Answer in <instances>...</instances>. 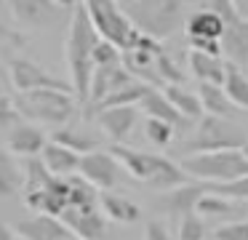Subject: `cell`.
<instances>
[{
  "label": "cell",
  "mask_w": 248,
  "mask_h": 240,
  "mask_svg": "<svg viewBox=\"0 0 248 240\" xmlns=\"http://www.w3.org/2000/svg\"><path fill=\"white\" fill-rule=\"evenodd\" d=\"M75 101L78 99L72 91H35V94H19L14 104H16L19 117L64 126L75 112Z\"/></svg>",
  "instance_id": "obj_7"
},
{
  "label": "cell",
  "mask_w": 248,
  "mask_h": 240,
  "mask_svg": "<svg viewBox=\"0 0 248 240\" xmlns=\"http://www.w3.org/2000/svg\"><path fill=\"white\" fill-rule=\"evenodd\" d=\"M112 64H123V51L115 48L112 43L99 40V46L93 48V69L96 67H112Z\"/></svg>",
  "instance_id": "obj_32"
},
{
  "label": "cell",
  "mask_w": 248,
  "mask_h": 240,
  "mask_svg": "<svg viewBox=\"0 0 248 240\" xmlns=\"http://www.w3.org/2000/svg\"><path fill=\"white\" fill-rule=\"evenodd\" d=\"M120 8L141 35L157 43L182 27V3L176 0H131Z\"/></svg>",
  "instance_id": "obj_3"
},
{
  "label": "cell",
  "mask_w": 248,
  "mask_h": 240,
  "mask_svg": "<svg viewBox=\"0 0 248 240\" xmlns=\"http://www.w3.org/2000/svg\"><path fill=\"white\" fill-rule=\"evenodd\" d=\"M163 94H166V99L171 101L173 110L182 117H189V120H200V117H203V101H200L198 94L184 91L182 85H166Z\"/></svg>",
  "instance_id": "obj_25"
},
{
  "label": "cell",
  "mask_w": 248,
  "mask_h": 240,
  "mask_svg": "<svg viewBox=\"0 0 248 240\" xmlns=\"http://www.w3.org/2000/svg\"><path fill=\"white\" fill-rule=\"evenodd\" d=\"M224 94L240 112L248 110V75L237 64L227 62V78H224Z\"/></svg>",
  "instance_id": "obj_26"
},
{
  "label": "cell",
  "mask_w": 248,
  "mask_h": 240,
  "mask_svg": "<svg viewBox=\"0 0 248 240\" xmlns=\"http://www.w3.org/2000/svg\"><path fill=\"white\" fill-rule=\"evenodd\" d=\"M208 192H211V187L205 184V181H184L182 187H176V190L168 192V195L163 197V203H166V208L171 213L187 216V213H195L200 197L208 195Z\"/></svg>",
  "instance_id": "obj_17"
},
{
  "label": "cell",
  "mask_w": 248,
  "mask_h": 240,
  "mask_svg": "<svg viewBox=\"0 0 248 240\" xmlns=\"http://www.w3.org/2000/svg\"><path fill=\"white\" fill-rule=\"evenodd\" d=\"M139 110L144 112L150 120H163V123H168V126H173V128L182 123V115L173 110V104L166 99V94H163V91H157V88L147 91L144 99L139 101Z\"/></svg>",
  "instance_id": "obj_22"
},
{
  "label": "cell",
  "mask_w": 248,
  "mask_h": 240,
  "mask_svg": "<svg viewBox=\"0 0 248 240\" xmlns=\"http://www.w3.org/2000/svg\"><path fill=\"white\" fill-rule=\"evenodd\" d=\"M0 240H16V235L8 224H0Z\"/></svg>",
  "instance_id": "obj_39"
},
{
  "label": "cell",
  "mask_w": 248,
  "mask_h": 240,
  "mask_svg": "<svg viewBox=\"0 0 248 240\" xmlns=\"http://www.w3.org/2000/svg\"><path fill=\"white\" fill-rule=\"evenodd\" d=\"M200 8H208L224 19V37H221V53L230 64L248 59V21L240 19L232 0H205Z\"/></svg>",
  "instance_id": "obj_8"
},
{
  "label": "cell",
  "mask_w": 248,
  "mask_h": 240,
  "mask_svg": "<svg viewBox=\"0 0 248 240\" xmlns=\"http://www.w3.org/2000/svg\"><path fill=\"white\" fill-rule=\"evenodd\" d=\"M0 75H3V69H0Z\"/></svg>",
  "instance_id": "obj_41"
},
{
  "label": "cell",
  "mask_w": 248,
  "mask_h": 240,
  "mask_svg": "<svg viewBox=\"0 0 248 240\" xmlns=\"http://www.w3.org/2000/svg\"><path fill=\"white\" fill-rule=\"evenodd\" d=\"M99 208H102L104 216L118 222V224H134V222H139V216H141L136 203H131L128 197H123V195H115V192H102V195H99Z\"/></svg>",
  "instance_id": "obj_21"
},
{
  "label": "cell",
  "mask_w": 248,
  "mask_h": 240,
  "mask_svg": "<svg viewBox=\"0 0 248 240\" xmlns=\"http://www.w3.org/2000/svg\"><path fill=\"white\" fill-rule=\"evenodd\" d=\"M214 240H248V219L224 222L214 229Z\"/></svg>",
  "instance_id": "obj_33"
},
{
  "label": "cell",
  "mask_w": 248,
  "mask_h": 240,
  "mask_svg": "<svg viewBox=\"0 0 248 240\" xmlns=\"http://www.w3.org/2000/svg\"><path fill=\"white\" fill-rule=\"evenodd\" d=\"M198 96H200V101H203V110H208V115H214V117H221V120H235V117L240 115V110L227 99L224 88H219V85L200 83Z\"/></svg>",
  "instance_id": "obj_23"
},
{
  "label": "cell",
  "mask_w": 248,
  "mask_h": 240,
  "mask_svg": "<svg viewBox=\"0 0 248 240\" xmlns=\"http://www.w3.org/2000/svg\"><path fill=\"white\" fill-rule=\"evenodd\" d=\"M24 190V168L6 147H0V197H11Z\"/></svg>",
  "instance_id": "obj_24"
},
{
  "label": "cell",
  "mask_w": 248,
  "mask_h": 240,
  "mask_svg": "<svg viewBox=\"0 0 248 240\" xmlns=\"http://www.w3.org/2000/svg\"><path fill=\"white\" fill-rule=\"evenodd\" d=\"M96 120L102 126V131L112 139L115 144H120L131 131H134L136 120H139V107H112V110L96 112Z\"/></svg>",
  "instance_id": "obj_16"
},
{
  "label": "cell",
  "mask_w": 248,
  "mask_h": 240,
  "mask_svg": "<svg viewBox=\"0 0 248 240\" xmlns=\"http://www.w3.org/2000/svg\"><path fill=\"white\" fill-rule=\"evenodd\" d=\"M208 187L214 195H221L227 200H248V176L232 181V184H208Z\"/></svg>",
  "instance_id": "obj_35"
},
{
  "label": "cell",
  "mask_w": 248,
  "mask_h": 240,
  "mask_svg": "<svg viewBox=\"0 0 248 240\" xmlns=\"http://www.w3.org/2000/svg\"><path fill=\"white\" fill-rule=\"evenodd\" d=\"M248 144V136L235 120H221L214 115H203L198 120L195 133L182 147L184 158L187 155H208V152H224V149H240Z\"/></svg>",
  "instance_id": "obj_5"
},
{
  "label": "cell",
  "mask_w": 248,
  "mask_h": 240,
  "mask_svg": "<svg viewBox=\"0 0 248 240\" xmlns=\"http://www.w3.org/2000/svg\"><path fill=\"white\" fill-rule=\"evenodd\" d=\"M40 160H43V165L48 168V174L56 176V179H70V176H75L78 168H80V155L67 149V147H62V144H56V142L46 144Z\"/></svg>",
  "instance_id": "obj_18"
},
{
  "label": "cell",
  "mask_w": 248,
  "mask_h": 240,
  "mask_svg": "<svg viewBox=\"0 0 248 240\" xmlns=\"http://www.w3.org/2000/svg\"><path fill=\"white\" fill-rule=\"evenodd\" d=\"M46 144H48V139H46L43 128L32 126V123H16V126L8 131V152L22 155V158H27V160L43 155Z\"/></svg>",
  "instance_id": "obj_15"
},
{
  "label": "cell",
  "mask_w": 248,
  "mask_h": 240,
  "mask_svg": "<svg viewBox=\"0 0 248 240\" xmlns=\"http://www.w3.org/2000/svg\"><path fill=\"white\" fill-rule=\"evenodd\" d=\"M144 133H147V139H150L152 144H157V147H168L171 139H173V126H168V123H163V120H150V117H147Z\"/></svg>",
  "instance_id": "obj_34"
},
{
  "label": "cell",
  "mask_w": 248,
  "mask_h": 240,
  "mask_svg": "<svg viewBox=\"0 0 248 240\" xmlns=\"http://www.w3.org/2000/svg\"><path fill=\"white\" fill-rule=\"evenodd\" d=\"M59 222L72 232L75 240H99L107 232V216L99 206H70Z\"/></svg>",
  "instance_id": "obj_11"
},
{
  "label": "cell",
  "mask_w": 248,
  "mask_h": 240,
  "mask_svg": "<svg viewBox=\"0 0 248 240\" xmlns=\"http://www.w3.org/2000/svg\"><path fill=\"white\" fill-rule=\"evenodd\" d=\"M102 37L96 35L91 19H88L86 3L72 5L70 16V30H67V64H70V85L75 99L88 101V91H91V78H93V48L99 46Z\"/></svg>",
  "instance_id": "obj_1"
},
{
  "label": "cell",
  "mask_w": 248,
  "mask_h": 240,
  "mask_svg": "<svg viewBox=\"0 0 248 240\" xmlns=\"http://www.w3.org/2000/svg\"><path fill=\"white\" fill-rule=\"evenodd\" d=\"M195 213L198 216H216V219H230V216H237V208L232 206V200H227V197L221 195H214V192H208V195L200 197L198 208H195Z\"/></svg>",
  "instance_id": "obj_29"
},
{
  "label": "cell",
  "mask_w": 248,
  "mask_h": 240,
  "mask_svg": "<svg viewBox=\"0 0 248 240\" xmlns=\"http://www.w3.org/2000/svg\"><path fill=\"white\" fill-rule=\"evenodd\" d=\"M86 11L102 40L112 43L123 53L139 46L141 32L131 24V19L120 8V3H115V0H86Z\"/></svg>",
  "instance_id": "obj_6"
},
{
  "label": "cell",
  "mask_w": 248,
  "mask_h": 240,
  "mask_svg": "<svg viewBox=\"0 0 248 240\" xmlns=\"http://www.w3.org/2000/svg\"><path fill=\"white\" fill-rule=\"evenodd\" d=\"M163 53L166 51H163L160 43L141 35L139 46L123 53V67L131 72L134 80H139V83L155 88V85H163V80H160V59H163Z\"/></svg>",
  "instance_id": "obj_9"
},
{
  "label": "cell",
  "mask_w": 248,
  "mask_h": 240,
  "mask_svg": "<svg viewBox=\"0 0 248 240\" xmlns=\"http://www.w3.org/2000/svg\"><path fill=\"white\" fill-rule=\"evenodd\" d=\"M14 235H16V240H75L59 219L43 216V213L19 219L14 224Z\"/></svg>",
  "instance_id": "obj_13"
},
{
  "label": "cell",
  "mask_w": 248,
  "mask_h": 240,
  "mask_svg": "<svg viewBox=\"0 0 248 240\" xmlns=\"http://www.w3.org/2000/svg\"><path fill=\"white\" fill-rule=\"evenodd\" d=\"M184 30H187L189 40L200 37V40H219L221 43V37H224V19L208 8H200L187 19Z\"/></svg>",
  "instance_id": "obj_19"
},
{
  "label": "cell",
  "mask_w": 248,
  "mask_h": 240,
  "mask_svg": "<svg viewBox=\"0 0 248 240\" xmlns=\"http://www.w3.org/2000/svg\"><path fill=\"white\" fill-rule=\"evenodd\" d=\"M54 142L56 144H62V147H67V149H72V152H78L83 158V155H91V152H96V142H93L88 133H83V131H78V128H56L54 131Z\"/></svg>",
  "instance_id": "obj_28"
},
{
  "label": "cell",
  "mask_w": 248,
  "mask_h": 240,
  "mask_svg": "<svg viewBox=\"0 0 248 240\" xmlns=\"http://www.w3.org/2000/svg\"><path fill=\"white\" fill-rule=\"evenodd\" d=\"M8 8H11L14 19L22 21V24H43L48 11L54 8V3H43V0H14Z\"/></svg>",
  "instance_id": "obj_27"
},
{
  "label": "cell",
  "mask_w": 248,
  "mask_h": 240,
  "mask_svg": "<svg viewBox=\"0 0 248 240\" xmlns=\"http://www.w3.org/2000/svg\"><path fill=\"white\" fill-rule=\"evenodd\" d=\"M115 160L128 171L134 179L144 181L152 190H176L187 181V174L179 168L173 160L163 158V155H152V152H141V149H131L123 147V144H115L109 149Z\"/></svg>",
  "instance_id": "obj_2"
},
{
  "label": "cell",
  "mask_w": 248,
  "mask_h": 240,
  "mask_svg": "<svg viewBox=\"0 0 248 240\" xmlns=\"http://www.w3.org/2000/svg\"><path fill=\"white\" fill-rule=\"evenodd\" d=\"M189 69H192L195 78H200V83H205V85H219V88H224L227 59L205 56V53L189 51Z\"/></svg>",
  "instance_id": "obj_20"
},
{
  "label": "cell",
  "mask_w": 248,
  "mask_h": 240,
  "mask_svg": "<svg viewBox=\"0 0 248 240\" xmlns=\"http://www.w3.org/2000/svg\"><path fill=\"white\" fill-rule=\"evenodd\" d=\"M189 51H198V53H205V56H219L221 59V43L219 40H200V37H195V40H189Z\"/></svg>",
  "instance_id": "obj_37"
},
{
  "label": "cell",
  "mask_w": 248,
  "mask_h": 240,
  "mask_svg": "<svg viewBox=\"0 0 248 240\" xmlns=\"http://www.w3.org/2000/svg\"><path fill=\"white\" fill-rule=\"evenodd\" d=\"M243 155H246V158H248V144H246V147H243Z\"/></svg>",
  "instance_id": "obj_40"
},
{
  "label": "cell",
  "mask_w": 248,
  "mask_h": 240,
  "mask_svg": "<svg viewBox=\"0 0 248 240\" xmlns=\"http://www.w3.org/2000/svg\"><path fill=\"white\" fill-rule=\"evenodd\" d=\"M22 120L19 117V112H16V104H14V99L11 96H0V128L3 126H16V123Z\"/></svg>",
  "instance_id": "obj_36"
},
{
  "label": "cell",
  "mask_w": 248,
  "mask_h": 240,
  "mask_svg": "<svg viewBox=\"0 0 248 240\" xmlns=\"http://www.w3.org/2000/svg\"><path fill=\"white\" fill-rule=\"evenodd\" d=\"M8 80L19 94H35V91H72V85L64 78L46 72L40 64L30 59H14L8 64Z\"/></svg>",
  "instance_id": "obj_10"
},
{
  "label": "cell",
  "mask_w": 248,
  "mask_h": 240,
  "mask_svg": "<svg viewBox=\"0 0 248 240\" xmlns=\"http://www.w3.org/2000/svg\"><path fill=\"white\" fill-rule=\"evenodd\" d=\"M179 240H205V222L198 213H187L179 222Z\"/></svg>",
  "instance_id": "obj_31"
},
{
  "label": "cell",
  "mask_w": 248,
  "mask_h": 240,
  "mask_svg": "<svg viewBox=\"0 0 248 240\" xmlns=\"http://www.w3.org/2000/svg\"><path fill=\"white\" fill-rule=\"evenodd\" d=\"M179 168L187 176H195L198 181H205V184H232V181L248 176V158L240 149L187 155V158H182Z\"/></svg>",
  "instance_id": "obj_4"
},
{
  "label": "cell",
  "mask_w": 248,
  "mask_h": 240,
  "mask_svg": "<svg viewBox=\"0 0 248 240\" xmlns=\"http://www.w3.org/2000/svg\"><path fill=\"white\" fill-rule=\"evenodd\" d=\"M78 176L86 179L91 187H96L99 192H109L120 179V163L112 158L109 152H91L80 158V168Z\"/></svg>",
  "instance_id": "obj_12"
},
{
  "label": "cell",
  "mask_w": 248,
  "mask_h": 240,
  "mask_svg": "<svg viewBox=\"0 0 248 240\" xmlns=\"http://www.w3.org/2000/svg\"><path fill=\"white\" fill-rule=\"evenodd\" d=\"M134 83V78H131V72L123 67V64H112V67H96L93 69V78H91V91H88V101L93 104H99L102 99H107V96L118 94V91H123L125 85Z\"/></svg>",
  "instance_id": "obj_14"
},
{
  "label": "cell",
  "mask_w": 248,
  "mask_h": 240,
  "mask_svg": "<svg viewBox=\"0 0 248 240\" xmlns=\"http://www.w3.org/2000/svg\"><path fill=\"white\" fill-rule=\"evenodd\" d=\"M99 195L102 192L91 187L80 176H70V206H99Z\"/></svg>",
  "instance_id": "obj_30"
},
{
  "label": "cell",
  "mask_w": 248,
  "mask_h": 240,
  "mask_svg": "<svg viewBox=\"0 0 248 240\" xmlns=\"http://www.w3.org/2000/svg\"><path fill=\"white\" fill-rule=\"evenodd\" d=\"M144 240H173L171 232H168V227L163 222H157V219H152V222H147L144 227Z\"/></svg>",
  "instance_id": "obj_38"
}]
</instances>
